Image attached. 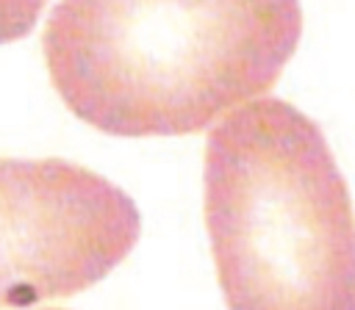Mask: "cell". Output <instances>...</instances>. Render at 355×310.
I'll list each match as a JSON object with an SVG mask.
<instances>
[{"mask_svg":"<svg viewBox=\"0 0 355 310\" xmlns=\"http://www.w3.org/2000/svg\"><path fill=\"white\" fill-rule=\"evenodd\" d=\"M300 0H58L42 53L61 102L119 138L189 136L275 86Z\"/></svg>","mask_w":355,"mask_h":310,"instance_id":"6da1fadb","label":"cell"},{"mask_svg":"<svg viewBox=\"0 0 355 310\" xmlns=\"http://www.w3.org/2000/svg\"><path fill=\"white\" fill-rule=\"evenodd\" d=\"M205 227L227 310H355V213L322 127L280 97L205 141Z\"/></svg>","mask_w":355,"mask_h":310,"instance_id":"7a4b0ae2","label":"cell"},{"mask_svg":"<svg viewBox=\"0 0 355 310\" xmlns=\"http://www.w3.org/2000/svg\"><path fill=\"white\" fill-rule=\"evenodd\" d=\"M141 235L136 202L64 158H0V307L100 282Z\"/></svg>","mask_w":355,"mask_h":310,"instance_id":"3957f363","label":"cell"},{"mask_svg":"<svg viewBox=\"0 0 355 310\" xmlns=\"http://www.w3.org/2000/svg\"><path fill=\"white\" fill-rule=\"evenodd\" d=\"M42 8L44 0H0V44L28 36L39 22Z\"/></svg>","mask_w":355,"mask_h":310,"instance_id":"277c9868","label":"cell"},{"mask_svg":"<svg viewBox=\"0 0 355 310\" xmlns=\"http://www.w3.org/2000/svg\"><path fill=\"white\" fill-rule=\"evenodd\" d=\"M50 310H58V307H50Z\"/></svg>","mask_w":355,"mask_h":310,"instance_id":"5b68a950","label":"cell"}]
</instances>
